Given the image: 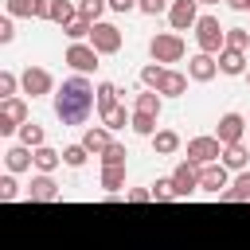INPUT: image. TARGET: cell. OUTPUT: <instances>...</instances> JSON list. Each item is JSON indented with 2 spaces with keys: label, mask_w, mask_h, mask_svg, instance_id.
<instances>
[{
  "label": "cell",
  "mask_w": 250,
  "mask_h": 250,
  "mask_svg": "<svg viewBox=\"0 0 250 250\" xmlns=\"http://www.w3.org/2000/svg\"><path fill=\"white\" fill-rule=\"evenodd\" d=\"M94 105H98V86H90L82 74L66 78L62 90L55 94V117L62 125H86L90 113H94Z\"/></svg>",
  "instance_id": "6da1fadb"
},
{
  "label": "cell",
  "mask_w": 250,
  "mask_h": 250,
  "mask_svg": "<svg viewBox=\"0 0 250 250\" xmlns=\"http://www.w3.org/2000/svg\"><path fill=\"white\" fill-rule=\"evenodd\" d=\"M195 43H199L203 55H219V51L227 47V27H219L215 16H199V23H195Z\"/></svg>",
  "instance_id": "7a4b0ae2"
},
{
  "label": "cell",
  "mask_w": 250,
  "mask_h": 250,
  "mask_svg": "<svg viewBox=\"0 0 250 250\" xmlns=\"http://www.w3.org/2000/svg\"><path fill=\"white\" fill-rule=\"evenodd\" d=\"M184 35L180 31H160V35H152L148 39V55L156 59V62H180L184 59Z\"/></svg>",
  "instance_id": "3957f363"
},
{
  "label": "cell",
  "mask_w": 250,
  "mask_h": 250,
  "mask_svg": "<svg viewBox=\"0 0 250 250\" xmlns=\"http://www.w3.org/2000/svg\"><path fill=\"white\" fill-rule=\"evenodd\" d=\"M195 188H199V164L180 160L176 172H172V199H188Z\"/></svg>",
  "instance_id": "277c9868"
},
{
  "label": "cell",
  "mask_w": 250,
  "mask_h": 250,
  "mask_svg": "<svg viewBox=\"0 0 250 250\" xmlns=\"http://www.w3.org/2000/svg\"><path fill=\"white\" fill-rule=\"evenodd\" d=\"M219 156H223L219 137H191V141H188V160H191V164L203 168V164H215Z\"/></svg>",
  "instance_id": "5b68a950"
},
{
  "label": "cell",
  "mask_w": 250,
  "mask_h": 250,
  "mask_svg": "<svg viewBox=\"0 0 250 250\" xmlns=\"http://www.w3.org/2000/svg\"><path fill=\"white\" fill-rule=\"evenodd\" d=\"M90 47H94L98 55H117V51H121V31H117L113 23H94Z\"/></svg>",
  "instance_id": "8992f818"
},
{
  "label": "cell",
  "mask_w": 250,
  "mask_h": 250,
  "mask_svg": "<svg viewBox=\"0 0 250 250\" xmlns=\"http://www.w3.org/2000/svg\"><path fill=\"white\" fill-rule=\"evenodd\" d=\"M98 59H102V55H98L90 43H70V47H66V62H70L78 74H90V70H98Z\"/></svg>",
  "instance_id": "52a82bcc"
},
{
  "label": "cell",
  "mask_w": 250,
  "mask_h": 250,
  "mask_svg": "<svg viewBox=\"0 0 250 250\" xmlns=\"http://www.w3.org/2000/svg\"><path fill=\"white\" fill-rule=\"evenodd\" d=\"M20 125H27V105L20 98L0 102V133H16Z\"/></svg>",
  "instance_id": "ba28073f"
},
{
  "label": "cell",
  "mask_w": 250,
  "mask_h": 250,
  "mask_svg": "<svg viewBox=\"0 0 250 250\" xmlns=\"http://www.w3.org/2000/svg\"><path fill=\"white\" fill-rule=\"evenodd\" d=\"M168 23H172V31H188V27H195V23H199L195 0H172V8H168Z\"/></svg>",
  "instance_id": "9c48e42d"
},
{
  "label": "cell",
  "mask_w": 250,
  "mask_h": 250,
  "mask_svg": "<svg viewBox=\"0 0 250 250\" xmlns=\"http://www.w3.org/2000/svg\"><path fill=\"white\" fill-rule=\"evenodd\" d=\"M242 133H246L242 113H223V117H219L215 137H219V145H223V148H227V145H238V141H242Z\"/></svg>",
  "instance_id": "30bf717a"
},
{
  "label": "cell",
  "mask_w": 250,
  "mask_h": 250,
  "mask_svg": "<svg viewBox=\"0 0 250 250\" xmlns=\"http://www.w3.org/2000/svg\"><path fill=\"white\" fill-rule=\"evenodd\" d=\"M20 82H23V94H31V98H43V94H51V86H55V78H51L43 66H27Z\"/></svg>",
  "instance_id": "8fae6325"
},
{
  "label": "cell",
  "mask_w": 250,
  "mask_h": 250,
  "mask_svg": "<svg viewBox=\"0 0 250 250\" xmlns=\"http://www.w3.org/2000/svg\"><path fill=\"white\" fill-rule=\"evenodd\" d=\"M215 74H219V59H211V55H203V51L188 59V78H191V82H211Z\"/></svg>",
  "instance_id": "7c38bea8"
},
{
  "label": "cell",
  "mask_w": 250,
  "mask_h": 250,
  "mask_svg": "<svg viewBox=\"0 0 250 250\" xmlns=\"http://www.w3.org/2000/svg\"><path fill=\"white\" fill-rule=\"evenodd\" d=\"M199 188L211 191V195H223V188H227V164H203L199 168Z\"/></svg>",
  "instance_id": "4fadbf2b"
},
{
  "label": "cell",
  "mask_w": 250,
  "mask_h": 250,
  "mask_svg": "<svg viewBox=\"0 0 250 250\" xmlns=\"http://www.w3.org/2000/svg\"><path fill=\"white\" fill-rule=\"evenodd\" d=\"M184 90H188V74H180V70H164L156 82V94H164V98H180Z\"/></svg>",
  "instance_id": "5bb4252c"
},
{
  "label": "cell",
  "mask_w": 250,
  "mask_h": 250,
  "mask_svg": "<svg viewBox=\"0 0 250 250\" xmlns=\"http://www.w3.org/2000/svg\"><path fill=\"white\" fill-rule=\"evenodd\" d=\"M27 199H35V203H51V199H59V184H55L51 176H35L31 188H27Z\"/></svg>",
  "instance_id": "9a60e30c"
},
{
  "label": "cell",
  "mask_w": 250,
  "mask_h": 250,
  "mask_svg": "<svg viewBox=\"0 0 250 250\" xmlns=\"http://www.w3.org/2000/svg\"><path fill=\"white\" fill-rule=\"evenodd\" d=\"M219 70H223V74H246V51L223 47V51H219Z\"/></svg>",
  "instance_id": "2e32d148"
},
{
  "label": "cell",
  "mask_w": 250,
  "mask_h": 250,
  "mask_svg": "<svg viewBox=\"0 0 250 250\" xmlns=\"http://www.w3.org/2000/svg\"><path fill=\"white\" fill-rule=\"evenodd\" d=\"M82 145H86V152H94V156H102L113 141H109V129L105 125H94V129H86V137H82Z\"/></svg>",
  "instance_id": "e0dca14e"
},
{
  "label": "cell",
  "mask_w": 250,
  "mask_h": 250,
  "mask_svg": "<svg viewBox=\"0 0 250 250\" xmlns=\"http://www.w3.org/2000/svg\"><path fill=\"white\" fill-rule=\"evenodd\" d=\"M4 164H8L12 172H27V168L35 164V152H31L27 145H16V148H8V152H4Z\"/></svg>",
  "instance_id": "ac0fdd59"
},
{
  "label": "cell",
  "mask_w": 250,
  "mask_h": 250,
  "mask_svg": "<svg viewBox=\"0 0 250 250\" xmlns=\"http://www.w3.org/2000/svg\"><path fill=\"white\" fill-rule=\"evenodd\" d=\"M133 113L160 117V94H156V90H141V94H137V102H133Z\"/></svg>",
  "instance_id": "d6986e66"
},
{
  "label": "cell",
  "mask_w": 250,
  "mask_h": 250,
  "mask_svg": "<svg viewBox=\"0 0 250 250\" xmlns=\"http://www.w3.org/2000/svg\"><path fill=\"white\" fill-rule=\"evenodd\" d=\"M152 148H156L160 156H172V152L180 148V133H176V129H156V137H152Z\"/></svg>",
  "instance_id": "ffe728a7"
},
{
  "label": "cell",
  "mask_w": 250,
  "mask_h": 250,
  "mask_svg": "<svg viewBox=\"0 0 250 250\" xmlns=\"http://www.w3.org/2000/svg\"><path fill=\"white\" fill-rule=\"evenodd\" d=\"M246 160H250V152H246V145H242V141L223 148V164H227V168H234V172H246Z\"/></svg>",
  "instance_id": "44dd1931"
},
{
  "label": "cell",
  "mask_w": 250,
  "mask_h": 250,
  "mask_svg": "<svg viewBox=\"0 0 250 250\" xmlns=\"http://www.w3.org/2000/svg\"><path fill=\"white\" fill-rule=\"evenodd\" d=\"M117 94H121V90H117L113 82H98V113H109L113 105H121Z\"/></svg>",
  "instance_id": "7402d4cb"
},
{
  "label": "cell",
  "mask_w": 250,
  "mask_h": 250,
  "mask_svg": "<svg viewBox=\"0 0 250 250\" xmlns=\"http://www.w3.org/2000/svg\"><path fill=\"white\" fill-rule=\"evenodd\" d=\"M31 152H35V168H39L43 176H47V172H55V168H59V160H62V152H55V148H47V145H43V148H31Z\"/></svg>",
  "instance_id": "603a6c76"
},
{
  "label": "cell",
  "mask_w": 250,
  "mask_h": 250,
  "mask_svg": "<svg viewBox=\"0 0 250 250\" xmlns=\"http://www.w3.org/2000/svg\"><path fill=\"white\" fill-rule=\"evenodd\" d=\"M102 188H105L109 195H117V191L125 188V164H117V168H102Z\"/></svg>",
  "instance_id": "cb8c5ba5"
},
{
  "label": "cell",
  "mask_w": 250,
  "mask_h": 250,
  "mask_svg": "<svg viewBox=\"0 0 250 250\" xmlns=\"http://www.w3.org/2000/svg\"><path fill=\"white\" fill-rule=\"evenodd\" d=\"M223 199H227V203H242V199H250V172H242V176L234 180V188L223 191Z\"/></svg>",
  "instance_id": "d4e9b609"
},
{
  "label": "cell",
  "mask_w": 250,
  "mask_h": 250,
  "mask_svg": "<svg viewBox=\"0 0 250 250\" xmlns=\"http://www.w3.org/2000/svg\"><path fill=\"white\" fill-rule=\"evenodd\" d=\"M109 8V0H82L78 4V16L82 20H90V23H102V12Z\"/></svg>",
  "instance_id": "484cf974"
},
{
  "label": "cell",
  "mask_w": 250,
  "mask_h": 250,
  "mask_svg": "<svg viewBox=\"0 0 250 250\" xmlns=\"http://www.w3.org/2000/svg\"><path fill=\"white\" fill-rule=\"evenodd\" d=\"M102 125L105 129H125V125H133V117L125 113V105H113L109 113H102Z\"/></svg>",
  "instance_id": "4316f807"
},
{
  "label": "cell",
  "mask_w": 250,
  "mask_h": 250,
  "mask_svg": "<svg viewBox=\"0 0 250 250\" xmlns=\"http://www.w3.org/2000/svg\"><path fill=\"white\" fill-rule=\"evenodd\" d=\"M227 47L230 51H250V31L246 27H227Z\"/></svg>",
  "instance_id": "83f0119b"
},
{
  "label": "cell",
  "mask_w": 250,
  "mask_h": 250,
  "mask_svg": "<svg viewBox=\"0 0 250 250\" xmlns=\"http://www.w3.org/2000/svg\"><path fill=\"white\" fill-rule=\"evenodd\" d=\"M20 145L43 148V129H39V125H20Z\"/></svg>",
  "instance_id": "f1b7e54d"
},
{
  "label": "cell",
  "mask_w": 250,
  "mask_h": 250,
  "mask_svg": "<svg viewBox=\"0 0 250 250\" xmlns=\"http://www.w3.org/2000/svg\"><path fill=\"white\" fill-rule=\"evenodd\" d=\"M125 156H129V152H125V145H117V141H113V145L102 152V168H117V164H125Z\"/></svg>",
  "instance_id": "f546056e"
},
{
  "label": "cell",
  "mask_w": 250,
  "mask_h": 250,
  "mask_svg": "<svg viewBox=\"0 0 250 250\" xmlns=\"http://www.w3.org/2000/svg\"><path fill=\"white\" fill-rule=\"evenodd\" d=\"M62 31H66V35H70V39H74V43H82V39H86V35H90V31H94V23H90V20H82V16H78V20H74V23H66V27H62Z\"/></svg>",
  "instance_id": "4dcf8cb0"
},
{
  "label": "cell",
  "mask_w": 250,
  "mask_h": 250,
  "mask_svg": "<svg viewBox=\"0 0 250 250\" xmlns=\"http://www.w3.org/2000/svg\"><path fill=\"white\" fill-rule=\"evenodd\" d=\"M133 133H141V137H156V117L133 113Z\"/></svg>",
  "instance_id": "1f68e13d"
},
{
  "label": "cell",
  "mask_w": 250,
  "mask_h": 250,
  "mask_svg": "<svg viewBox=\"0 0 250 250\" xmlns=\"http://www.w3.org/2000/svg\"><path fill=\"white\" fill-rule=\"evenodd\" d=\"M62 160H66L70 168H82V164H86V145H66V148H62Z\"/></svg>",
  "instance_id": "d6a6232c"
},
{
  "label": "cell",
  "mask_w": 250,
  "mask_h": 250,
  "mask_svg": "<svg viewBox=\"0 0 250 250\" xmlns=\"http://www.w3.org/2000/svg\"><path fill=\"white\" fill-rule=\"evenodd\" d=\"M8 16H31L35 20V0H4Z\"/></svg>",
  "instance_id": "836d02e7"
},
{
  "label": "cell",
  "mask_w": 250,
  "mask_h": 250,
  "mask_svg": "<svg viewBox=\"0 0 250 250\" xmlns=\"http://www.w3.org/2000/svg\"><path fill=\"white\" fill-rule=\"evenodd\" d=\"M160 74H164V66H145V70H141V82H145L148 90H156V82H160Z\"/></svg>",
  "instance_id": "e575fe53"
},
{
  "label": "cell",
  "mask_w": 250,
  "mask_h": 250,
  "mask_svg": "<svg viewBox=\"0 0 250 250\" xmlns=\"http://www.w3.org/2000/svg\"><path fill=\"white\" fill-rule=\"evenodd\" d=\"M12 94H16V74H12V70H4V74H0V98L8 102Z\"/></svg>",
  "instance_id": "d590c367"
},
{
  "label": "cell",
  "mask_w": 250,
  "mask_h": 250,
  "mask_svg": "<svg viewBox=\"0 0 250 250\" xmlns=\"http://www.w3.org/2000/svg\"><path fill=\"white\" fill-rule=\"evenodd\" d=\"M148 191H152V199H172V176L168 180H156Z\"/></svg>",
  "instance_id": "8d00e7d4"
},
{
  "label": "cell",
  "mask_w": 250,
  "mask_h": 250,
  "mask_svg": "<svg viewBox=\"0 0 250 250\" xmlns=\"http://www.w3.org/2000/svg\"><path fill=\"white\" fill-rule=\"evenodd\" d=\"M137 8H141L145 16H160V12L168 8V0H137Z\"/></svg>",
  "instance_id": "74e56055"
},
{
  "label": "cell",
  "mask_w": 250,
  "mask_h": 250,
  "mask_svg": "<svg viewBox=\"0 0 250 250\" xmlns=\"http://www.w3.org/2000/svg\"><path fill=\"white\" fill-rule=\"evenodd\" d=\"M16 195H20L16 180H12V176H4V180H0V199H16Z\"/></svg>",
  "instance_id": "f35d334b"
},
{
  "label": "cell",
  "mask_w": 250,
  "mask_h": 250,
  "mask_svg": "<svg viewBox=\"0 0 250 250\" xmlns=\"http://www.w3.org/2000/svg\"><path fill=\"white\" fill-rule=\"evenodd\" d=\"M16 39V27H12V16H4L0 20V43H12Z\"/></svg>",
  "instance_id": "ab89813d"
},
{
  "label": "cell",
  "mask_w": 250,
  "mask_h": 250,
  "mask_svg": "<svg viewBox=\"0 0 250 250\" xmlns=\"http://www.w3.org/2000/svg\"><path fill=\"white\" fill-rule=\"evenodd\" d=\"M125 199H133V203H148L152 191H148V188H133V191H125Z\"/></svg>",
  "instance_id": "60d3db41"
},
{
  "label": "cell",
  "mask_w": 250,
  "mask_h": 250,
  "mask_svg": "<svg viewBox=\"0 0 250 250\" xmlns=\"http://www.w3.org/2000/svg\"><path fill=\"white\" fill-rule=\"evenodd\" d=\"M109 8L113 12H129V8H137V0H109Z\"/></svg>",
  "instance_id": "b9f144b4"
},
{
  "label": "cell",
  "mask_w": 250,
  "mask_h": 250,
  "mask_svg": "<svg viewBox=\"0 0 250 250\" xmlns=\"http://www.w3.org/2000/svg\"><path fill=\"white\" fill-rule=\"evenodd\" d=\"M227 4H230L234 12H250V0H227Z\"/></svg>",
  "instance_id": "7bdbcfd3"
},
{
  "label": "cell",
  "mask_w": 250,
  "mask_h": 250,
  "mask_svg": "<svg viewBox=\"0 0 250 250\" xmlns=\"http://www.w3.org/2000/svg\"><path fill=\"white\" fill-rule=\"evenodd\" d=\"M195 4H219V0H195Z\"/></svg>",
  "instance_id": "ee69618b"
},
{
  "label": "cell",
  "mask_w": 250,
  "mask_h": 250,
  "mask_svg": "<svg viewBox=\"0 0 250 250\" xmlns=\"http://www.w3.org/2000/svg\"><path fill=\"white\" fill-rule=\"evenodd\" d=\"M246 78H250V70H246Z\"/></svg>",
  "instance_id": "f6af8a7d"
}]
</instances>
